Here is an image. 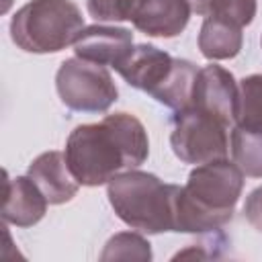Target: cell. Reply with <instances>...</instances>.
<instances>
[{
	"label": "cell",
	"mask_w": 262,
	"mask_h": 262,
	"mask_svg": "<svg viewBox=\"0 0 262 262\" xmlns=\"http://www.w3.org/2000/svg\"><path fill=\"white\" fill-rule=\"evenodd\" d=\"M63 154L80 184L100 186L121 170L141 166L147 160L149 141L137 117L115 113L100 123L78 125L70 133Z\"/></svg>",
	"instance_id": "obj_1"
},
{
	"label": "cell",
	"mask_w": 262,
	"mask_h": 262,
	"mask_svg": "<svg viewBox=\"0 0 262 262\" xmlns=\"http://www.w3.org/2000/svg\"><path fill=\"white\" fill-rule=\"evenodd\" d=\"M244 188V172L235 162L213 160L199 164L184 186H176L172 219L174 231L205 233L231 221Z\"/></svg>",
	"instance_id": "obj_2"
},
{
	"label": "cell",
	"mask_w": 262,
	"mask_h": 262,
	"mask_svg": "<svg viewBox=\"0 0 262 262\" xmlns=\"http://www.w3.org/2000/svg\"><path fill=\"white\" fill-rule=\"evenodd\" d=\"M176 184H164L158 176L141 170L119 172L106 188L117 217L141 233L174 231L172 205Z\"/></svg>",
	"instance_id": "obj_3"
},
{
	"label": "cell",
	"mask_w": 262,
	"mask_h": 262,
	"mask_svg": "<svg viewBox=\"0 0 262 262\" xmlns=\"http://www.w3.org/2000/svg\"><path fill=\"white\" fill-rule=\"evenodd\" d=\"M84 16L72 0H31L10 20V37L29 53H55L74 45Z\"/></svg>",
	"instance_id": "obj_4"
},
{
	"label": "cell",
	"mask_w": 262,
	"mask_h": 262,
	"mask_svg": "<svg viewBox=\"0 0 262 262\" xmlns=\"http://www.w3.org/2000/svg\"><path fill=\"white\" fill-rule=\"evenodd\" d=\"M96 20H131L149 37H176L190 18L188 0H86Z\"/></svg>",
	"instance_id": "obj_5"
},
{
	"label": "cell",
	"mask_w": 262,
	"mask_h": 262,
	"mask_svg": "<svg viewBox=\"0 0 262 262\" xmlns=\"http://www.w3.org/2000/svg\"><path fill=\"white\" fill-rule=\"evenodd\" d=\"M55 88L61 102L80 113H104L117 100V86L104 66L70 57L55 76Z\"/></svg>",
	"instance_id": "obj_6"
},
{
	"label": "cell",
	"mask_w": 262,
	"mask_h": 262,
	"mask_svg": "<svg viewBox=\"0 0 262 262\" xmlns=\"http://www.w3.org/2000/svg\"><path fill=\"white\" fill-rule=\"evenodd\" d=\"M227 125L217 117L194 106L176 111L170 145L174 156L184 164H205L227 156Z\"/></svg>",
	"instance_id": "obj_7"
},
{
	"label": "cell",
	"mask_w": 262,
	"mask_h": 262,
	"mask_svg": "<svg viewBox=\"0 0 262 262\" xmlns=\"http://www.w3.org/2000/svg\"><path fill=\"white\" fill-rule=\"evenodd\" d=\"M237 98H239V86L235 84L231 72L215 63L199 70L192 88L190 106L209 113L227 127H231L235 125Z\"/></svg>",
	"instance_id": "obj_8"
},
{
	"label": "cell",
	"mask_w": 262,
	"mask_h": 262,
	"mask_svg": "<svg viewBox=\"0 0 262 262\" xmlns=\"http://www.w3.org/2000/svg\"><path fill=\"white\" fill-rule=\"evenodd\" d=\"M133 49V33L123 27L90 25L84 27L74 41L76 57L98 63L113 66L115 70L125 61Z\"/></svg>",
	"instance_id": "obj_9"
},
{
	"label": "cell",
	"mask_w": 262,
	"mask_h": 262,
	"mask_svg": "<svg viewBox=\"0 0 262 262\" xmlns=\"http://www.w3.org/2000/svg\"><path fill=\"white\" fill-rule=\"evenodd\" d=\"M174 61L176 57L154 45H135L117 72L129 86L154 96L172 74Z\"/></svg>",
	"instance_id": "obj_10"
},
{
	"label": "cell",
	"mask_w": 262,
	"mask_h": 262,
	"mask_svg": "<svg viewBox=\"0 0 262 262\" xmlns=\"http://www.w3.org/2000/svg\"><path fill=\"white\" fill-rule=\"evenodd\" d=\"M27 176L39 186L49 205H61L72 201L80 186L68 166L66 154L61 151H45L37 156L31 162Z\"/></svg>",
	"instance_id": "obj_11"
},
{
	"label": "cell",
	"mask_w": 262,
	"mask_h": 262,
	"mask_svg": "<svg viewBox=\"0 0 262 262\" xmlns=\"http://www.w3.org/2000/svg\"><path fill=\"white\" fill-rule=\"evenodd\" d=\"M4 221L16 227H31L41 221L47 209V199L43 196L39 186L29 176L8 178V174H4Z\"/></svg>",
	"instance_id": "obj_12"
},
{
	"label": "cell",
	"mask_w": 262,
	"mask_h": 262,
	"mask_svg": "<svg viewBox=\"0 0 262 262\" xmlns=\"http://www.w3.org/2000/svg\"><path fill=\"white\" fill-rule=\"evenodd\" d=\"M242 27L217 18L205 16L199 33V49L207 59H229L242 49Z\"/></svg>",
	"instance_id": "obj_13"
},
{
	"label": "cell",
	"mask_w": 262,
	"mask_h": 262,
	"mask_svg": "<svg viewBox=\"0 0 262 262\" xmlns=\"http://www.w3.org/2000/svg\"><path fill=\"white\" fill-rule=\"evenodd\" d=\"M196 74H199V70L192 61L176 59L172 74L168 76V80L158 88V92L151 98H156L158 102H162L174 111L188 108L190 100H192V88H194Z\"/></svg>",
	"instance_id": "obj_14"
},
{
	"label": "cell",
	"mask_w": 262,
	"mask_h": 262,
	"mask_svg": "<svg viewBox=\"0 0 262 262\" xmlns=\"http://www.w3.org/2000/svg\"><path fill=\"white\" fill-rule=\"evenodd\" d=\"M231 156L246 176L262 178V131L235 127L231 131Z\"/></svg>",
	"instance_id": "obj_15"
},
{
	"label": "cell",
	"mask_w": 262,
	"mask_h": 262,
	"mask_svg": "<svg viewBox=\"0 0 262 262\" xmlns=\"http://www.w3.org/2000/svg\"><path fill=\"white\" fill-rule=\"evenodd\" d=\"M235 127L262 131V74H252L239 82Z\"/></svg>",
	"instance_id": "obj_16"
},
{
	"label": "cell",
	"mask_w": 262,
	"mask_h": 262,
	"mask_svg": "<svg viewBox=\"0 0 262 262\" xmlns=\"http://www.w3.org/2000/svg\"><path fill=\"white\" fill-rule=\"evenodd\" d=\"M100 260H151L149 242L137 233H117L108 239Z\"/></svg>",
	"instance_id": "obj_17"
},
{
	"label": "cell",
	"mask_w": 262,
	"mask_h": 262,
	"mask_svg": "<svg viewBox=\"0 0 262 262\" xmlns=\"http://www.w3.org/2000/svg\"><path fill=\"white\" fill-rule=\"evenodd\" d=\"M207 16H217L237 27H246L256 16V0H211Z\"/></svg>",
	"instance_id": "obj_18"
},
{
	"label": "cell",
	"mask_w": 262,
	"mask_h": 262,
	"mask_svg": "<svg viewBox=\"0 0 262 262\" xmlns=\"http://www.w3.org/2000/svg\"><path fill=\"white\" fill-rule=\"evenodd\" d=\"M244 215L248 219V223L262 233V186L254 188L248 199H246V205H244Z\"/></svg>",
	"instance_id": "obj_19"
},
{
	"label": "cell",
	"mask_w": 262,
	"mask_h": 262,
	"mask_svg": "<svg viewBox=\"0 0 262 262\" xmlns=\"http://www.w3.org/2000/svg\"><path fill=\"white\" fill-rule=\"evenodd\" d=\"M188 4H190V8H192L196 14H203V16H207L211 0H188Z\"/></svg>",
	"instance_id": "obj_20"
}]
</instances>
